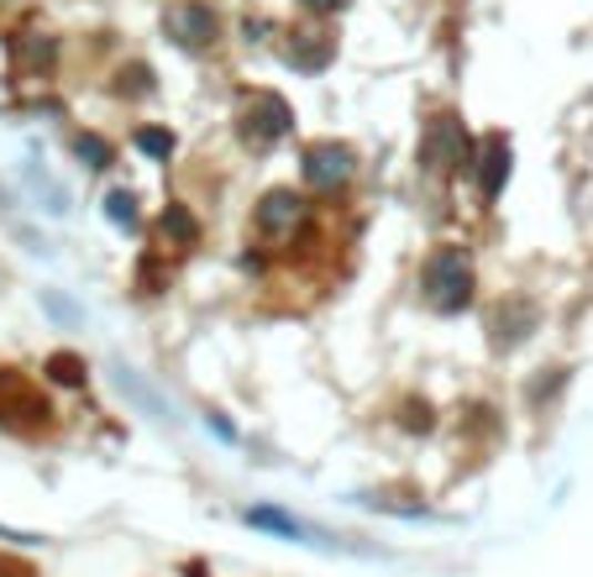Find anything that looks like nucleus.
I'll use <instances>...</instances> for the list:
<instances>
[{"label": "nucleus", "mask_w": 593, "mask_h": 577, "mask_svg": "<svg viewBox=\"0 0 593 577\" xmlns=\"http://www.w3.org/2000/svg\"><path fill=\"white\" fill-rule=\"evenodd\" d=\"M310 11H337V6H347V0H305Z\"/></svg>", "instance_id": "f3484780"}, {"label": "nucleus", "mask_w": 593, "mask_h": 577, "mask_svg": "<svg viewBox=\"0 0 593 577\" xmlns=\"http://www.w3.org/2000/svg\"><path fill=\"white\" fill-rule=\"evenodd\" d=\"M74 153L84 158V168H111V142L95 137V132H80V137H74Z\"/></svg>", "instance_id": "f8f14e48"}, {"label": "nucleus", "mask_w": 593, "mask_h": 577, "mask_svg": "<svg viewBox=\"0 0 593 577\" xmlns=\"http://www.w3.org/2000/svg\"><path fill=\"white\" fill-rule=\"evenodd\" d=\"M0 577H38L27 561H17V557H0Z\"/></svg>", "instance_id": "dca6fc26"}, {"label": "nucleus", "mask_w": 593, "mask_h": 577, "mask_svg": "<svg viewBox=\"0 0 593 577\" xmlns=\"http://www.w3.org/2000/svg\"><path fill=\"white\" fill-rule=\"evenodd\" d=\"M163 237H174L178 247H195V241H200L195 216H190L184 205H168V210H163Z\"/></svg>", "instance_id": "9d476101"}, {"label": "nucleus", "mask_w": 593, "mask_h": 577, "mask_svg": "<svg viewBox=\"0 0 593 577\" xmlns=\"http://www.w3.org/2000/svg\"><path fill=\"white\" fill-rule=\"evenodd\" d=\"M299 174H305L310 189H337V184L352 179V153L341 142H316L305 153V163H299Z\"/></svg>", "instance_id": "39448f33"}, {"label": "nucleus", "mask_w": 593, "mask_h": 577, "mask_svg": "<svg viewBox=\"0 0 593 577\" xmlns=\"http://www.w3.org/2000/svg\"><path fill=\"white\" fill-rule=\"evenodd\" d=\"M116 383H121V394H132V399H137V410H147L153 420H168V425H178L174 404H163V399L153 394V389H147V383H142L137 373H132V368H126V362H116Z\"/></svg>", "instance_id": "6e6552de"}, {"label": "nucleus", "mask_w": 593, "mask_h": 577, "mask_svg": "<svg viewBox=\"0 0 593 577\" xmlns=\"http://www.w3.org/2000/svg\"><path fill=\"white\" fill-rule=\"evenodd\" d=\"M163 32L178 42V48H211L216 42V11L211 6H195V0H178L163 11Z\"/></svg>", "instance_id": "7ed1b4c3"}, {"label": "nucleus", "mask_w": 593, "mask_h": 577, "mask_svg": "<svg viewBox=\"0 0 593 577\" xmlns=\"http://www.w3.org/2000/svg\"><path fill=\"white\" fill-rule=\"evenodd\" d=\"M137 147L147 153V158H168V153H174V137H168V132H159V126H142Z\"/></svg>", "instance_id": "4468645a"}, {"label": "nucleus", "mask_w": 593, "mask_h": 577, "mask_svg": "<svg viewBox=\"0 0 593 577\" xmlns=\"http://www.w3.org/2000/svg\"><path fill=\"white\" fill-rule=\"evenodd\" d=\"M105 216L116 220V226H132V220H137V199L126 195V189H111V195H105Z\"/></svg>", "instance_id": "ddd939ff"}, {"label": "nucleus", "mask_w": 593, "mask_h": 577, "mask_svg": "<svg viewBox=\"0 0 593 577\" xmlns=\"http://www.w3.org/2000/svg\"><path fill=\"white\" fill-rule=\"evenodd\" d=\"M299 216H305V199H299L295 189H274V195H263V205L253 210V226H257V237L284 241L299 226Z\"/></svg>", "instance_id": "423d86ee"}, {"label": "nucleus", "mask_w": 593, "mask_h": 577, "mask_svg": "<svg viewBox=\"0 0 593 577\" xmlns=\"http://www.w3.org/2000/svg\"><path fill=\"white\" fill-rule=\"evenodd\" d=\"M247 525H257V530H274V536H289V540H310V546H341V540L320 536L316 525L284 515V509H247Z\"/></svg>", "instance_id": "0eeeda50"}, {"label": "nucleus", "mask_w": 593, "mask_h": 577, "mask_svg": "<svg viewBox=\"0 0 593 577\" xmlns=\"http://www.w3.org/2000/svg\"><path fill=\"white\" fill-rule=\"evenodd\" d=\"M483 168H478V179H483V195L494 199L499 189H504V174H510V142L504 137H489L483 142Z\"/></svg>", "instance_id": "1a4fd4ad"}, {"label": "nucleus", "mask_w": 593, "mask_h": 577, "mask_svg": "<svg viewBox=\"0 0 593 577\" xmlns=\"http://www.w3.org/2000/svg\"><path fill=\"white\" fill-rule=\"evenodd\" d=\"M48 373L59 383H84V362L74 352H59V358H48Z\"/></svg>", "instance_id": "2eb2a0df"}, {"label": "nucleus", "mask_w": 593, "mask_h": 577, "mask_svg": "<svg viewBox=\"0 0 593 577\" xmlns=\"http://www.w3.org/2000/svg\"><path fill=\"white\" fill-rule=\"evenodd\" d=\"M289 126H295V111H289V100H284V95H274V90H257V95L242 100V137L253 142V147L278 142Z\"/></svg>", "instance_id": "f03ea898"}, {"label": "nucleus", "mask_w": 593, "mask_h": 577, "mask_svg": "<svg viewBox=\"0 0 593 577\" xmlns=\"http://www.w3.org/2000/svg\"><path fill=\"white\" fill-rule=\"evenodd\" d=\"M426 163H431V168H473L462 121H452V116L431 121V132H426Z\"/></svg>", "instance_id": "20e7f679"}, {"label": "nucleus", "mask_w": 593, "mask_h": 577, "mask_svg": "<svg viewBox=\"0 0 593 577\" xmlns=\"http://www.w3.org/2000/svg\"><path fill=\"white\" fill-rule=\"evenodd\" d=\"M289 59H295V69L316 74L320 63L331 59V38H320V32H305V48H299V53H289Z\"/></svg>", "instance_id": "9b49d317"}, {"label": "nucleus", "mask_w": 593, "mask_h": 577, "mask_svg": "<svg viewBox=\"0 0 593 577\" xmlns=\"http://www.w3.org/2000/svg\"><path fill=\"white\" fill-rule=\"evenodd\" d=\"M420 289H426V305L441 310V316H452L468 305L473 295V268H468V253L462 247H436L426 268H420Z\"/></svg>", "instance_id": "f257e3e1"}]
</instances>
